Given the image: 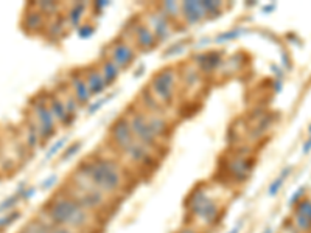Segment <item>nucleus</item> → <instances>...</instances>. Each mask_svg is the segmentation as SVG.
Masks as SVG:
<instances>
[{
	"label": "nucleus",
	"mask_w": 311,
	"mask_h": 233,
	"mask_svg": "<svg viewBox=\"0 0 311 233\" xmlns=\"http://www.w3.org/2000/svg\"><path fill=\"white\" fill-rule=\"evenodd\" d=\"M75 172L106 196L119 195L126 184L122 166L103 154L89 156L76 166Z\"/></svg>",
	"instance_id": "1"
},
{
	"label": "nucleus",
	"mask_w": 311,
	"mask_h": 233,
	"mask_svg": "<svg viewBox=\"0 0 311 233\" xmlns=\"http://www.w3.org/2000/svg\"><path fill=\"white\" fill-rule=\"evenodd\" d=\"M42 213L48 222L70 228L78 233L90 228L93 222V213L86 210L63 190L48 199V202L42 208Z\"/></svg>",
	"instance_id": "2"
},
{
	"label": "nucleus",
	"mask_w": 311,
	"mask_h": 233,
	"mask_svg": "<svg viewBox=\"0 0 311 233\" xmlns=\"http://www.w3.org/2000/svg\"><path fill=\"white\" fill-rule=\"evenodd\" d=\"M69 196H72L80 205H83L89 211H98L105 208L108 204V198L105 193H101L95 187H92L89 182H86L80 174L73 172L69 181V187L63 190Z\"/></svg>",
	"instance_id": "3"
},
{
	"label": "nucleus",
	"mask_w": 311,
	"mask_h": 233,
	"mask_svg": "<svg viewBox=\"0 0 311 233\" xmlns=\"http://www.w3.org/2000/svg\"><path fill=\"white\" fill-rule=\"evenodd\" d=\"M148 87L164 107H170L179 93V72L174 67H164L151 76Z\"/></svg>",
	"instance_id": "4"
},
{
	"label": "nucleus",
	"mask_w": 311,
	"mask_h": 233,
	"mask_svg": "<svg viewBox=\"0 0 311 233\" xmlns=\"http://www.w3.org/2000/svg\"><path fill=\"white\" fill-rule=\"evenodd\" d=\"M187 207L190 215L205 225H213L221 215L220 205L204 188H196L195 191H191L190 199L187 201Z\"/></svg>",
	"instance_id": "5"
},
{
	"label": "nucleus",
	"mask_w": 311,
	"mask_h": 233,
	"mask_svg": "<svg viewBox=\"0 0 311 233\" xmlns=\"http://www.w3.org/2000/svg\"><path fill=\"white\" fill-rule=\"evenodd\" d=\"M128 115V120L132 129V134L135 137V140L139 143H142L143 146L149 148L152 152H159L164 149V145L159 142V139L156 137L149 122H148V116L146 112L142 110L137 104L126 113Z\"/></svg>",
	"instance_id": "6"
},
{
	"label": "nucleus",
	"mask_w": 311,
	"mask_h": 233,
	"mask_svg": "<svg viewBox=\"0 0 311 233\" xmlns=\"http://www.w3.org/2000/svg\"><path fill=\"white\" fill-rule=\"evenodd\" d=\"M126 41H129L137 51H151L156 47L159 45L158 37L154 36V33L151 31V28L148 27V24L145 22V19L142 17H134L126 27H125V33L122 34Z\"/></svg>",
	"instance_id": "7"
},
{
	"label": "nucleus",
	"mask_w": 311,
	"mask_h": 233,
	"mask_svg": "<svg viewBox=\"0 0 311 233\" xmlns=\"http://www.w3.org/2000/svg\"><path fill=\"white\" fill-rule=\"evenodd\" d=\"M31 112H33V122L39 131L41 140H50L58 132V122L51 113L45 96L34 98L31 103Z\"/></svg>",
	"instance_id": "8"
},
{
	"label": "nucleus",
	"mask_w": 311,
	"mask_h": 233,
	"mask_svg": "<svg viewBox=\"0 0 311 233\" xmlns=\"http://www.w3.org/2000/svg\"><path fill=\"white\" fill-rule=\"evenodd\" d=\"M103 53L111 57V61L123 72L135 63L139 51L129 41H126L123 36H119L108 45V48Z\"/></svg>",
	"instance_id": "9"
},
{
	"label": "nucleus",
	"mask_w": 311,
	"mask_h": 233,
	"mask_svg": "<svg viewBox=\"0 0 311 233\" xmlns=\"http://www.w3.org/2000/svg\"><path fill=\"white\" fill-rule=\"evenodd\" d=\"M109 142L120 152H123L128 146H131L135 142V137L132 134V129H131V125H129V120H128L126 113L117 116V119L111 123V126H109Z\"/></svg>",
	"instance_id": "10"
},
{
	"label": "nucleus",
	"mask_w": 311,
	"mask_h": 233,
	"mask_svg": "<svg viewBox=\"0 0 311 233\" xmlns=\"http://www.w3.org/2000/svg\"><path fill=\"white\" fill-rule=\"evenodd\" d=\"M193 66L204 76L213 75L224 66V56L221 51H201L193 57Z\"/></svg>",
	"instance_id": "11"
},
{
	"label": "nucleus",
	"mask_w": 311,
	"mask_h": 233,
	"mask_svg": "<svg viewBox=\"0 0 311 233\" xmlns=\"http://www.w3.org/2000/svg\"><path fill=\"white\" fill-rule=\"evenodd\" d=\"M143 19L148 24V27L151 28V31L154 33V36L158 37L159 42H164V41H167V39H170L173 36L174 25L171 22H168L156 8L152 11L146 13V16Z\"/></svg>",
	"instance_id": "12"
},
{
	"label": "nucleus",
	"mask_w": 311,
	"mask_h": 233,
	"mask_svg": "<svg viewBox=\"0 0 311 233\" xmlns=\"http://www.w3.org/2000/svg\"><path fill=\"white\" fill-rule=\"evenodd\" d=\"M44 96L47 100V104H48L51 113H53V116L56 119L58 125H61L64 128H70L75 123L76 119L73 115H70V112L67 110V107H66L63 98L58 95V92L56 90L55 92H47Z\"/></svg>",
	"instance_id": "13"
},
{
	"label": "nucleus",
	"mask_w": 311,
	"mask_h": 233,
	"mask_svg": "<svg viewBox=\"0 0 311 233\" xmlns=\"http://www.w3.org/2000/svg\"><path fill=\"white\" fill-rule=\"evenodd\" d=\"M67 86H69V90L72 92V95L75 96V100L78 101V104L83 107V106H89L92 103V93L86 84V80L83 76V72L81 70H72L67 76Z\"/></svg>",
	"instance_id": "14"
},
{
	"label": "nucleus",
	"mask_w": 311,
	"mask_h": 233,
	"mask_svg": "<svg viewBox=\"0 0 311 233\" xmlns=\"http://www.w3.org/2000/svg\"><path fill=\"white\" fill-rule=\"evenodd\" d=\"M122 156H125L132 165L140 168H151L156 165V152H152L149 148L143 146L137 140L131 146H128L122 152Z\"/></svg>",
	"instance_id": "15"
},
{
	"label": "nucleus",
	"mask_w": 311,
	"mask_h": 233,
	"mask_svg": "<svg viewBox=\"0 0 311 233\" xmlns=\"http://www.w3.org/2000/svg\"><path fill=\"white\" fill-rule=\"evenodd\" d=\"M146 116H148V122H149L156 137L159 139V142L162 145H165V142L170 140V137H171L173 123L167 119L165 113H148L146 112Z\"/></svg>",
	"instance_id": "16"
},
{
	"label": "nucleus",
	"mask_w": 311,
	"mask_h": 233,
	"mask_svg": "<svg viewBox=\"0 0 311 233\" xmlns=\"http://www.w3.org/2000/svg\"><path fill=\"white\" fill-rule=\"evenodd\" d=\"M81 72H83L86 84H87V87H89V90H90V93H92L93 98L100 96L101 93H105L109 89L106 86L105 80H103V76H101V72H100L98 66H93V64L87 66V67L81 69Z\"/></svg>",
	"instance_id": "17"
},
{
	"label": "nucleus",
	"mask_w": 311,
	"mask_h": 233,
	"mask_svg": "<svg viewBox=\"0 0 311 233\" xmlns=\"http://www.w3.org/2000/svg\"><path fill=\"white\" fill-rule=\"evenodd\" d=\"M48 22H50V19L45 17L37 8H34L33 4H30V5H28V11H25L22 25H24L25 30H28L30 33L36 34V33L45 31Z\"/></svg>",
	"instance_id": "18"
},
{
	"label": "nucleus",
	"mask_w": 311,
	"mask_h": 233,
	"mask_svg": "<svg viewBox=\"0 0 311 233\" xmlns=\"http://www.w3.org/2000/svg\"><path fill=\"white\" fill-rule=\"evenodd\" d=\"M204 19L205 16L201 8V2H191V0L181 2V21L185 25H198Z\"/></svg>",
	"instance_id": "19"
},
{
	"label": "nucleus",
	"mask_w": 311,
	"mask_h": 233,
	"mask_svg": "<svg viewBox=\"0 0 311 233\" xmlns=\"http://www.w3.org/2000/svg\"><path fill=\"white\" fill-rule=\"evenodd\" d=\"M24 230H25L27 233H78V231H73V230H70V228H66V227H60V225L51 224V222H48L45 218H41V216H37V218H34L33 221H30V222L24 227Z\"/></svg>",
	"instance_id": "20"
},
{
	"label": "nucleus",
	"mask_w": 311,
	"mask_h": 233,
	"mask_svg": "<svg viewBox=\"0 0 311 233\" xmlns=\"http://www.w3.org/2000/svg\"><path fill=\"white\" fill-rule=\"evenodd\" d=\"M179 81H182L185 90H196L202 86L204 75L193 64H184L179 72Z\"/></svg>",
	"instance_id": "21"
},
{
	"label": "nucleus",
	"mask_w": 311,
	"mask_h": 233,
	"mask_svg": "<svg viewBox=\"0 0 311 233\" xmlns=\"http://www.w3.org/2000/svg\"><path fill=\"white\" fill-rule=\"evenodd\" d=\"M142 110L148 112V113H165L167 107H164L159 100L152 95V92L149 90V87H143L139 92V104H137Z\"/></svg>",
	"instance_id": "22"
},
{
	"label": "nucleus",
	"mask_w": 311,
	"mask_h": 233,
	"mask_svg": "<svg viewBox=\"0 0 311 233\" xmlns=\"http://www.w3.org/2000/svg\"><path fill=\"white\" fill-rule=\"evenodd\" d=\"M98 69H100L101 76H103V80H105L108 87H111L114 83H117L120 75H122V70L111 61V57H108L105 53H101V57L98 61Z\"/></svg>",
	"instance_id": "23"
},
{
	"label": "nucleus",
	"mask_w": 311,
	"mask_h": 233,
	"mask_svg": "<svg viewBox=\"0 0 311 233\" xmlns=\"http://www.w3.org/2000/svg\"><path fill=\"white\" fill-rule=\"evenodd\" d=\"M89 4H84V2H75V4H70L67 7V10L64 11V17L67 21V25L72 27V28H78L80 25H83V21L86 17V13L89 10Z\"/></svg>",
	"instance_id": "24"
},
{
	"label": "nucleus",
	"mask_w": 311,
	"mask_h": 233,
	"mask_svg": "<svg viewBox=\"0 0 311 233\" xmlns=\"http://www.w3.org/2000/svg\"><path fill=\"white\" fill-rule=\"evenodd\" d=\"M227 166H229V174H232V179H235L237 182H243L244 179H247L249 172L252 169V165L243 156H237L232 160H229Z\"/></svg>",
	"instance_id": "25"
},
{
	"label": "nucleus",
	"mask_w": 311,
	"mask_h": 233,
	"mask_svg": "<svg viewBox=\"0 0 311 233\" xmlns=\"http://www.w3.org/2000/svg\"><path fill=\"white\" fill-rule=\"evenodd\" d=\"M154 8L173 25L181 22V4L179 2H162L159 5H154Z\"/></svg>",
	"instance_id": "26"
},
{
	"label": "nucleus",
	"mask_w": 311,
	"mask_h": 233,
	"mask_svg": "<svg viewBox=\"0 0 311 233\" xmlns=\"http://www.w3.org/2000/svg\"><path fill=\"white\" fill-rule=\"evenodd\" d=\"M67 28H69V25H67V21H66L64 13H63V14H60L58 17L51 19V21L48 22V25H47V28H45V33H47V36H48L50 39H55V41H56V39H61V37L66 34Z\"/></svg>",
	"instance_id": "27"
},
{
	"label": "nucleus",
	"mask_w": 311,
	"mask_h": 233,
	"mask_svg": "<svg viewBox=\"0 0 311 233\" xmlns=\"http://www.w3.org/2000/svg\"><path fill=\"white\" fill-rule=\"evenodd\" d=\"M33 7L34 8H37L45 17H48L50 21L51 19H55V17H58L60 14H63L64 11V5H61V4H58V2H36V4H33Z\"/></svg>",
	"instance_id": "28"
},
{
	"label": "nucleus",
	"mask_w": 311,
	"mask_h": 233,
	"mask_svg": "<svg viewBox=\"0 0 311 233\" xmlns=\"http://www.w3.org/2000/svg\"><path fill=\"white\" fill-rule=\"evenodd\" d=\"M201 8L204 11L205 19H215L220 17L224 11V4L223 2H213V0H199Z\"/></svg>",
	"instance_id": "29"
},
{
	"label": "nucleus",
	"mask_w": 311,
	"mask_h": 233,
	"mask_svg": "<svg viewBox=\"0 0 311 233\" xmlns=\"http://www.w3.org/2000/svg\"><path fill=\"white\" fill-rule=\"evenodd\" d=\"M25 126H27V128H25V143H27V146H28L30 149H36V148L42 143V140H41L39 131H37V128H36L33 119L28 120Z\"/></svg>",
	"instance_id": "30"
},
{
	"label": "nucleus",
	"mask_w": 311,
	"mask_h": 233,
	"mask_svg": "<svg viewBox=\"0 0 311 233\" xmlns=\"http://www.w3.org/2000/svg\"><path fill=\"white\" fill-rule=\"evenodd\" d=\"M311 224V202H302L297 210V225L300 228H308Z\"/></svg>",
	"instance_id": "31"
},
{
	"label": "nucleus",
	"mask_w": 311,
	"mask_h": 233,
	"mask_svg": "<svg viewBox=\"0 0 311 233\" xmlns=\"http://www.w3.org/2000/svg\"><path fill=\"white\" fill-rule=\"evenodd\" d=\"M17 218H21V213L19 211H8L5 216H2V218H0V230H2V228H8Z\"/></svg>",
	"instance_id": "32"
},
{
	"label": "nucleus",
	"mask_w": 311,
	"mask_h": 233,
	"mask_svg": "<svg viewBox=\"0 0 311 233\" xmlns=\"http://www.w3.org/2000/svg\"><path fill=\"white\" fill-rule=\"evenodd\" d=\"M17 202H21V196L19 195H13L7 199H4L2 202H0V213L4 211H8L10 208H13Z\"/></svg>",
	"instance_id": "33"
},
{
	"label": "nucleus",
	"mask_w": 311,
	"mask_h": 233,
	"mask_svg": "<svg viewBox=\"0 0 311 233\" xmlns=\"http://www.w3.org/2000/svg\"><path fill=\"white\" fill-rule=\"evenodd\" d=\"M81 146H83V143L81 142H73V143H70L69 145V148L63 152V156H61V160H70L75 154H78V151L81 149Z\"/></svg>",
	"instance_id": "34"
},
{
	"label": "nucleus",
	"mask_w": 311,
	"mask_h": 233,
	"mask_svg": "<svg viewBox=\"0 0 311 233\" xmlns=\"http://www.w3.org/2000/svg\"><path fill=\"white\" fill-rule=\"evenodd\" d=\"M66 142H67V139L66 137H63V139H60L58 142H55L53 145H51L50 146V149L47 151V154H45V160H50L51 157H53V156H56L60 151H61V148L66 145Z\"/></svg>",
	"instance_id": "35"
},
{
	"label": "nucleus",
	"mask_w": 311,
	"mask_h": 233,
	"mask_svg": "<svg viewBox=\"0 0 311 233\" xmlns=\"http://www.w3.org/2000/svg\"><path fill=\"white\" fill-rule=\"evenodd\" d=\"M288 171H289V169H285V171H283V174H282V178H277V179L273 182V185L269 187V195H271V196H274V195L279 191V188L282 187L283 181L286 179V174H288Z\"/></svg>",
	"instance_id": "36"
},
{
	"label": "nucleus",
	"mask_w": 311,
	"mask_h": 233,
	"mask_svg": "<svg viewBox=\"0 0 311 233\" xmlns=\"http://www.w3.org/2000/svg\"><path fill=\"white\" fill-rule=\"evenodd\" d=\"M76 30H78L80 37H89V36L93 34V31H95V28H93L90 24H83V25H80Z\"/></svg>",
	"instance_id": "37"
},
{
	"label": "nucleus",
	"mask_w": 311,
	"mask_h": 233,
	"mask_svg": "<svg viewBox=\"0 0 311 233\" xmlns=\"http://www.w3.org/2000/svg\"><path fill=\"white\" fill-rule=\"evenodd\" d=\"M241 33V30L238 28V30H234V31H226V33H223V34H220L218 37H217V42H226V41H232V39H235L238 34Z\"/></svg>",
	"instance_id": "38"
},
{
	"label": "nucleus",
	"mask_w": 311,
	"mask_h": 233,
	"mask_svg": "<svg viewBox=\"0 0 311 233\" xmlns=\"http://www.w3.org/2000/svg\"><path fill=\"white\" fill-rule=\"evenodd\" d=\"M108 100H109V98H101V100H98V101H95V103H90V104L87 106V113H95L98 109L103 107V104L108 103Z\"/></svg>",
	"instance_id": "39"
},
{
	"label": "nucleus",
	"mask_w": 311,
	"mask_h": 233,
	"mask_svg": "<svg viewBox=\"0 0 311 233\" xmlns=\"http://www.w3.org/2000/svg\"><path fill=\"white\" fill-rule=\"evenodd\" d=\"M34 193H36V187H27V188H25V191L22 193L21 199H22V201H27L28 198H33V196H34Z\"/></svg>",
	"instance_id": "40"
},
{
	"label": "nucleus",
	"mask_w": 311,
	"mask_h": 233,
	"mask_svg": "<svg viewBox=\"0 0 311 233\" xmlns=\"http://www.w3.org/2000/svg\"><path fill=\"white\" fill-rule=\"evenodd\" d=\"M56 182H58V178H56V176H50L47 181H44V182H42V188H44V190H48L51 185L56 184Z\"/></svg>",
	"instance_id": "41"
},
{
	"label": "nucleus",
	"mask_w": 311,
	"mask_h": 233,
	"mask_svg": "<svg viewBox=\"0 0 311 233\" xmlns=\"http://www.w3.org/2000/svg\"><path fill=\"white\" fill-rule=\"evenodd\" d=\"M109 4L108 2H105V0H100V2H93V5H92V8H95V10H98V11H101L103 8H106Z\"/></svg>",
	"instance_id": "42"
},
{
	"label": "nucleus",
	"mask_w": 311,
	"mask_h": 233,
	"mask_svg": "<svg viewBox=\"0 0 311 233\" xmlns=\"http://www.w3.org/2000/svg\"><path fill=\"white\" fill-rule=\"evenodd\" d=\"M178 233H199V231L196 228H193V227H182V228L178 230Z\"/></svg>",
	"instance_id": "43"
},
{
	"label": "nucleus",
	"mask_w": 311,
	"mask_h": 233,
	"mask_svg": "<svg viewBox=\"0 0 311 233\" xmlns=\"http://www.w3.org/2000/svg\"><path fill=\"white\" fill-rule=\"evenodd\" d=\"M309 149H311V139L303 145V151H305V152H309Z\"/></svg>",
	"instance_id": "44"
},
{
	"label": "nucleus",
	"mask_w": 311,
	"mask_h": 233,
	"mask_svg": "<svg viewBox=\"0 0 311 233\" xmlns=\"http://www.w3.org/2000/svg\"><path fill=\"white\" fill-rule=\"evenodd\" d=\"M238 230H240V227H235V228H234L232 231H229V233H238Z\"/></svg>",
	"instance_id": "45"
},
{
	"label": "nucleus",
	"mask_w": 311,
	"mask_h": 233,
	"mask_svg": "<svg viewBox=\"0 0 311 233\" xmlns=\"http://www.w3.org/2000/svg\"><path fill=\"white\" fill-rule=\"evenodd\" d=\"M19 233H27V231H25V230H24V228H22V230H21V231H19Z\"/></svg>",
	"instance_id": "46"
},
{
	"label": "nucleus",
	"mask_w": 311,
	"mask_h": 233,
	"mask_svg": "<svg viewBox=\"0 0 311 233\" xmlns=\"http://www.w3.org/2000/svg\"><path fill=\"white\" fill-rule=\"evenodd\" d=\"M265 233H269V230H266V231H265Z\"/></svg>",
	"instance_id": "47"
},
{
	"label": "nucleus",
	"mask_w": 311,
	"mask_h": 233,
	"mask_svg": "<svg viewBox=\"0 0 311 233\" xmlns=\"http://www.w3.org/2000/svg\"><path fill=\"white\" fill-rule=\"evenodd\" d=\"M309 131H311V128H309Z\"/></svg>",
	"instance_id": "48"
}]
</instances>
